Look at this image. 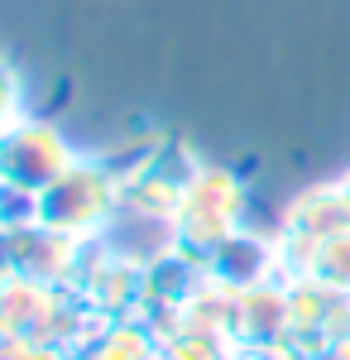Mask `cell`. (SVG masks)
Wrapping results in <instances>:
<instances>
[{
  "mask_svg": "<svg viewBox=\"0 0 350 360\" xmlns=\"http://www.w3.org/2000/svg\"><path fill=\"white\" fill-rule=\"evenodd\" d=\"M72 164H77L72 144L48 120H20L0 139V178L10 188H20V193H34V197L48 193Z\"/></svg>",
  "mask_w": 350,
  "mask_h": 360,
  "instance_id": "1",
  "label": "cell"
},
{
  "mask_svg": "<svg viewBox=\"0 0 350 360\" xmlns=\"http://www.w3.org/2000/svg\"><path fill=\"white\" fill-rule=\"evenodd\" d=\"M110 217V183L96 164H72L48 193H39V221L63 236H86Z\"/></svg>",
  "mask_w": 350,
  "mask_h": 360,
  "instance_id": "2",
  "label": "cell"
},
{
  "mask_svg": "<svg viewBox=\"0 0 350 360\" xmlns=\"http://www.w3.org/2000/svg\"><path fill=\"white\" fill-rule=\"evenodd\" d=\"M235 217H240V188L226 168H202L183 188V202H178V226H183V240L192 245H226L231 231H235Z\"/></svg>",
  "mask_w": 350,
  "mask_h": 360,
  "instance_id": "3",
  "label": "cell"
},
{
  "mask_svg": "<svg viewBox=\"0 0 350 360\" xmlns=\"http://www.w3.org/2000/svg\"><path fill=\"white\" fill-rule=\"evenodd\" d=\"M317 274L326 278V283H346L350 288V231H341V236H331V240H322L317 245Z\"/></svg>",
  "mask_w": 350,
  "mask_h": 360,
  "instance_id": "4",
  "label": "cell"
},
{
  "mask_svg": "<svg viewBox=\"0 0 350 360\" xmlns=\"http://www.w3.org/2000/svg\"><path fill=\"white\" fill-rule=\"evenodd\" d=\"M20 125V77H15V68L0 58V139L10 135Z\"/></svg>",
  "mask_w": 350,
  "mask_h": 360,
  "instance_id": "5",
  "label": "cell"
},
{
  "mask_svg": "<svg viewBox=\"0 0 350 360\" xmlns=\"http://www.w3.org/2000/svg\"><path fill=\"white\" fill-rule=\"evenodd\" d=\"M336 188H341V202H346V217H350V173L341 178V183H336Z\"/></svg>",
  "mask_w": 350,
  "mask_h": 360,
  "instance_id": "6",
  "label": "cell"
}]
</instances>
